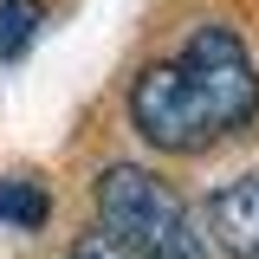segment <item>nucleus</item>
Here are the masks:
<instances>
[{"label": "nucleus", "instance_id": "f257e3e1", "mask_svg": "<svg viewBox=\"0 0 259 259\" xmlns=\"http://www.w3.org/2000/svg\"><path fill=\"white\" fill-rule=\"evenodd\" d=\"M259 117V71L233 26H194L175 59L130 84V123L162 156H201Z\"/></svg>", "mask_w": 259, "mask_h": 259}, {"label": "nucleus", "instance_id": "f03ea898", "mask_svg": "<svg viewBox=\"0 0 259 259\" xmlns=\"http://www.w3.org/2000/svg\"><path fill=\"white\" fill-rule=\"evenodd\" d=\"M97 221L130 259H207V240L182 194L136 162H110L97 175Z\"/></svg>", "mask_w": 259, "mask_h": 259}, {"label": "nucleus", "instance_id": "7ed1b4c3", "mask_svg": "<svg viewBox=\"0 0 259 259\" xmlns=\"http://www.w3.org/2000/svg\"><path fill=\"white\" fill-rule=\"evenodd\" d=\"M207 233L233 259H259V175H240V182L214 188V201H207Z\"/></svg>", "mask_w": 259, "mask_h": 259}, {"label": "nucleus", "instance_id": "20e7f679", "mask_svg": "<svg viewBox=\"0 0 259 259\" xmlns=\"http://www.w3.org/2000/svg\"><path fill=\"white\" fill-rule=\"evenodd\" d=\"M52 214V194L32 175H0V227L7 233H39Z\"/></svg>", "mask_w": 259, "mask_h": 259}, {"label": "nucleus", "instance_id": "39448f33", "mask_svg": "<svg viewBox=\"0 0 259 259\" xmlns=\"http://www.w3.org/2000/svg\"><path fill=\"white\" fill-rule=\"evenodd\" d=\"M39 20H46L39 0H0V65L26 59V46L39 39Z\"/></svg>", "mask_w": 259, "mask_h": 259}, {"label": "nucleus", "instance_id": "423d86ee", "mask_svg": "<svg viewBox=\"0 0 259 259\" xmlns=\"http://www.w3.org/2000/svg\"><path fill=\"white\" fill-rule=\"evenodd\" d=\"M65 259H130V253L110 240V233H84V240H71V246H65Z\"/></svg>", "mask_w": 259, "mask_h": 259}]
</instances>
